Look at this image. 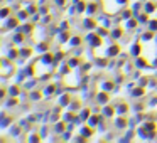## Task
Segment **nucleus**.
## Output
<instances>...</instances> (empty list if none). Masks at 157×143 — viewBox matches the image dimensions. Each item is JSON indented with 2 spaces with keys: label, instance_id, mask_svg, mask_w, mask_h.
Here are the masks:
<instances>
[]
</instances>
